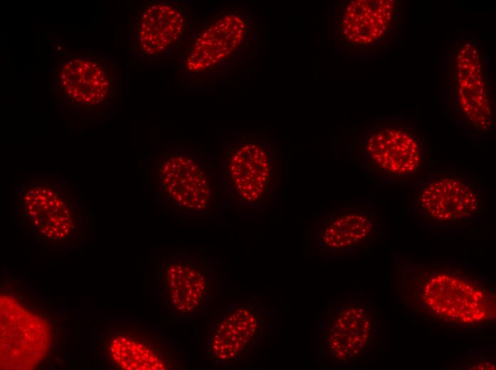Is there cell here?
I'll return each instance as SVG.
<instances>
[{
  "instance_id": "6da1fadb",
  "label": "cell",
  "mask_w": 496,
  "mask_h": 370,
  "mask_svg": "<svg viewBox=\"0 0 496 370\" xmlns=\"http://www.w3.org/2000/svg\"><path fill=\"white\" fill-rule=\"evenodd\" d=\"M391 283L398 302L415 319L448 331L493 326L495 284L476 267L454 260L394 255Z\"/></svg>"
},
{
  "instance_id": "7a4b0ae2",
  "label": "cell",
  "mask_w": 496,
  "mask_h": 370,
  "mask_svg": "<svg viewBox=\"0 0 496 370\" xmlns=\"http://www.w3.org/2000/svg\"><path fill=\"white\" fill-rule=\"evenodd\" d=\"M411 218L433 233L456 234L472 229L488 207L484 185L463 168L424 171L407 196Z\"/></svg>"
},
{
  "instance_id": "3957f363",
  "label": "cell",
  "mask_w": 496,
  "mask_h": 370,
  "mask_svg": "<svg viewBox=\"0 0 496 370\" xmlns=\"http://www.w3.org/2000/svg\"><path fill=\"white\" fill-rule=\"evenodd\" d=\"M444 106L454 125L473 139L494 129L492 81L487 60L476 41L461 37L446 48L443 68Z\"/></svg>"
},
{
  "instance_id": "277c9868",
  "label": "cell",
  "mask_w": 496,
  "mask_h": 370,
  "mask_svg": "<svg viewBox=\"0 0 496 370\" xmlns=\"http://www.w3.org/2000/svg\"><path fill=\"white\" fill-rule=\"evenodd\" d=\"M426 146L425 134L414 120L381 119L363 131L362 166L380 184L410 186L426 170Z\"/></svg>"
},
{
  "instance_id": "5b68a950",
  "label": "cell",
  "mask_w": 496,
  "mask_h": 370,
  "mask_svg": "<svg viewBox=\"0 0 496 370\" xmlns=\"http://www.w3.org/2000/svg\"><path fill=\"white\" fill-rule=\"evenodd\" d=\"M371 302L349 296L332 301L324 310L319 329L320 353L334 366H353L377 347L380 324Z\"/></svg>"
},
{
  "instance_id": "8992f818",
  "label": "cell",
  "mask_w": 496,
  "mask_h": 370,
  "mask_svg": "<svg viewBox=\"0 0 496 370\" xmlns=\"http://www.w3.org/2000/svg\"><path fill=\"white\" fill-rule=\"evenodd\" d=\"M221 178L227 195L240 206L269 204L281 191L280 157L261 140L244 139L229 151Z\"/></svg>"
},
{
  "instance_id": "52a82bcc",
  "label": "cell",
  "mask_w": 496,
  "mask_h": 370,
  "mask_svg": "<svg viewBox=\"0 0 496 370\" xmlns=\"http://www.w3.org/2000/svg\"><path fill=\"white\" fill-rule=\"evenodd\" d=\"M16 201L26 225L50 243L71 241L79 226L80 202L63 179L27 181L16 191Z\"/></svg>"
},
{
  "instance_id": "ba28073f",
  "label": "cell",
  "mask_w": 496,
  "mask_h": 370,
  "mask_svg": "<svg viewBox=\"0 0 496 370\" xmlns=\"http://www.w3.org/2000/svg\"><path fill=\"white\" fill-rule=\"evenodd\" d=\"M153 186L159 200L174 210L203 213L215 201V174L185 152L170 154L158 162Z\"/></svg>"
},
{
  "instance_id": "9c48e42d",
  "label": "cell",
  "mask_w": 496,
  "mask_h": 370,
  "mask_svg": "<svg viewBox=\"0 0 496 370\" xmlns=\"http://www.w3.org/2000/svg\"><path fill=\"white\" fill-rule=\"evenodd\" d=\"M314 228L320 255L345 257L365 250L381 237L384 223L373 204L345 202L325 211Z\"/></svg>"
},
{
  "instance_id": "30bf717a",
  "label": "cell",
  "mask_w": 496,
  "mask_h": 370,
  "mask_svg": "<svg viewBox=\"0 0 496 370\" xmlns=\"http://www.w3.org/2000/svg\"><path fill=\"white\" fill-rule=\"evenodd\" d=\"M1 369H35L47 356L51 327L14 297L0 296Z\"/></svg>"
},
{
  "instance_id": "8fae6325",
  "label": "cell",
  "mask_w": 496,
  "mask_h": 370,
  "mask_svg": "<svg viewBox=\"0 0 496 370\" xmlns=\"http://www.w3.org/2000/svg\"><path fill=\"white\" fill-rule=\"evenodd\" d=\"M401 11L394 0H352L343 6L341 36L351 46L364 48L388 43L400 31Z\"/></svg>"
},
{
  "instance_id": "7c38bea8",
  "label": "cell",
  "mask_w": 496,
  "mask_h": 370,
  "mask_svg": "<svg viewBox=\"0 0 496 370\" xmlns=\"http://www.w3.org/2000/svg\"><path fill=\"white\" fill-rule=\"evenodd\" d=\"M211 274L206 259L200 255H182L170 258L162 273L163 294L167 305L175 313L192 316L207 306Z\"/></svg>"
},
{
  "instance_id": "4fadbf2b",
  "label": "cell",
  "mask_w": 496,
  "mask_h": 370,
  "mask_svg": "<svg viewBox=\"0 0 496 370\" xmlns=\"http://www.w3.org/2000/svg\"><path fill=\"white\" fill-rule=\"evenodd\" d=\"M263 329V317L255 307H239L219 320L210 332L207 356L217 365H232L253 350Z\"/></svg>"
},
{
  "instance_id": "5bb4252c",
  "label": "cell",
  "mask_w": 496,
  "mask_h": 370,
  "mask_svg": "<svg viewBox=\"0 0 496 370\" xmlns=\"http://www.w3.org/2000/svg\"><path fill=\"white\" fill-rule=\"evenodd\" d=\"M109 356L119 369L170 370L183 367L177 344L168 339H143L130 333H118L108 345Z\"/></svg>"
},
{
  "instance_id": "9a60e30c",
  "label": "cell",
  "mask_w": 496,
  "mask_h": 370,
  "mask_svg": "<svg viewBox=\"0 0 496 370\" xmlns=\"http://www.w3.org/2000/svg\"><path fill=\"white\" fill-rule=\"evenodd\" d=\"M247 28L245 18L237 12L217 18L196 38L187 58V69L200 72L227 58L242 43Z\"/></svg>"
},
{
  "instance_id": "2e32d148",
  "label": "cell",
  "mask_w": 496,
  "mask_h": 370,
  "mask_svg": "<svg viewBox=\"0 0 496 370\" xmlns=\"http://www.w3.org/2000/svg\"><path fill=\"white\" fill-rule=\"evenodd\" d=\"M109 67L99 59L72 58L58 71V83L63 94L77 105H98L111 89Z\"/></svg>"
},
{
  "instance_id": "e0dca14e",
  "label": "cell",
  "mask_w": 496,
  "mask_h": 370,
  "mask_svg": "<svg viewBox=\"0 0 496 370\" xmlns=\"http://www.w3.org/2000/svg\"><path fill=\"white\" fill-rule=\"evenodd\" d=\"M184 12L178 6L155 3L140 15L138 39L140 50L146 55L161 53L175 44L185 28Z\"/></svg>"
},
{
  "instance_id": "ac0fdd59",
  "label": "cell",
  "mask_w": 496,
  "mask_h": 370,
  "mask_svg": "<svg viewBox=\"0 0 496 370\" xmlns=\"http://www.w3.org/2000/svg\"><path fill=\"white\" fill-rule=\"evenodd\" d=\"M454 369H495V359L490 356H467L463 360L456 361Z\"/></svg>"
}]
</instances>
